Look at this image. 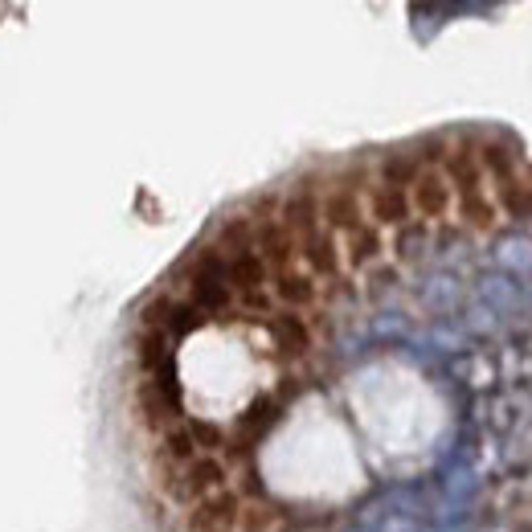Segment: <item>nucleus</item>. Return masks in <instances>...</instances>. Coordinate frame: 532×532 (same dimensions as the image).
I'll return each instance as SVG.
<instances>
[{"label": "nucleus", "mask_w": 532, "mask_h": 532, "mask_svg": "<svg viewBox=\"0 0 532 532\" xmlns=\"http://www.w3.org/2000/svg\"><path fill=\"white\" fill-rule=\"evenodd\" d=\"M258 414H262V410H258ZM258 414H254V418H246V422H242V426H246V430H250V426H254V422H258ZM275 422H279V414H266V418H262V426H275Z\"/></svg>", "instance_id": "1"}]
</instances>
